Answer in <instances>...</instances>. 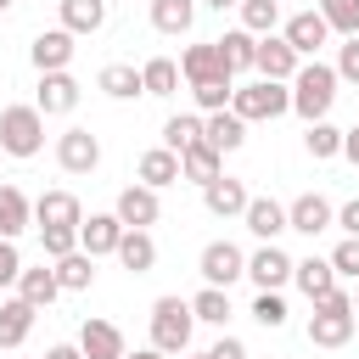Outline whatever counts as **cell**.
<instances>
[{"label": "cell", "mask_w": 359, "mask_h": 359, "mask_svg": "<svg viewBox=\"0 0 359 359\" xmlns=\"http://www.w3.org/2000/svg\"><path fill=\"white\" fill-rule=\"evenodd\" d=\"M353 314H359V286H353Z\"/></svg>", "instance_id": "54"}, {"label": "cell", "mask_w": 359, "mask_h": 359, "mask_svg": "<svg viewBox=\"0 0 359 359\" xmlns=\"http://www.w3.org/2000/svg\"><path fill=\"white\" fill-rule=\"evenodd\" d=\"M208 359H247V342H241V337H219V342L208 348Z\"/></svg>", "instance_id": "46"}, {"label": "cell", "mask_w": 359, "mask_h": 359, "mask_svg": "<svg viewBox=\"0 0 359 359\" xmlns=\"http://www.w3.org/2000/svg\"><path fill=\"white\" fill-rule=\"evenodd\" d=\"M180 359H208V353H191V348H185V353H180Z\"/></svg>", "instance_id": "52"}, {"label": "cell", "mask_w": 359, "mask_h": 359, "mask_svg": "<svg viewBox=\"0 0 359 359\" xmlns=\"http://www.w3.org/2000/svg\"><path fill=\"white\" fill-rule=\"evenodd\" d=\"M34 224H84V208L73 191H39L34 196Z\"/></svg>", "instance_id": "23"}, {"label": "cell", "mask_w": 359, "mask_h": 359, "mask_svg": "<svg viewBox=\"0 0 359 359\" xmlns=\"http://www.w3.org/2000/svg\"><path fill=\"white\" fill-rule=\"evenodd\" d=\"M331 264H337V280H359V236H342L331 247Z\"/></svg>", "instance_id": "43"}, {"label": "cell", "mask_w": 359, "mask_h": 359, "mask_svg": "<svg viewBox=\"0 0 359 359\" xmlns=\"http://www.w3.org/2000/svg\"><path fill=\"white\" fill-rule=\"evenodd\" d=\"M331 67H337L342 84H359V34H348V39L337 45V62H331Z\"/></svg>", "instance_id": "44"}, {"label": "cell", "mask_w": 359, "mask_h": 359, "mask_svg": "<svg viewBox=\"0 0 359 359\" xmlns=\"http://www.w3.org/2000/svg\"><path fill=\"white\" fill-rule=\"evenodd\" d=\"M191 325H196L191 297H157L151 303V348H163L168 359H180L191 348Z\"/></svg>", "instance_id": "3"}, {"label": "cell", "mask_w": 359, "mask_h": 359, "mask_svg": "<svg viewBox=\"0 0 359 359\" xmlns=\"http://www.w3.org/2000/svg\"><path fill=\"white\" fill-rule=\"evenodd\" d=\"M337 84H342V79H337V67H331V62H320V56H314V62H303V67L292 73V112H297L303 123L325 118V112H331V101H337Z\"/></svg>", "instance_id": "1"}, {"label": "cell", "mask_w": 359, "mask_h": 359, "mask_svg": "<svg viewBox=\"0 0 359 359\" xmlns=\"http://www.w3.org/2000/svg\"><path fill=\"white\" fill-rule=\"evenodd\" d=\"M286 219H292V230H297V236H320V230H331V224H337V208H331L320 191H303V196H292V202H286Z\"/></svg>", "instance_id": "14"}, {"label": "cell", "mask_w": 359, "mask_h": 359, "mask_svg": "<svg viewBox=\"0 0 359 359\" xmlns=\"http://www.w3.org/2000/svg\"><path fill=\"white\" fill-rule=\"evenodd\" d=\"M34 303L28 297H11V303H0V348H22L28 342V331H34Z\"/></svg>", "instance_id": "24"}, {"label": "cell", "mask_w": 359, "mask_h": 359, "mask_svg": "<svg viewBox=\"0 0 359 359\" xmlns=\"http://www.w3.org/2000/svg\"><path fill=\"white\" fill-rule=\"evenodd\" d=\"M230 112H236V118H247V123L280 118V112H292V84H280V79H252V84H236Z\"/></svg>", "instance_id": "5"}, {"label": "cell", "mask_w": 359, "mask_h": 359, "mask_svg": "<svg viewBox=\"0 0 359 359\" xmlns=\"http://www.w3.org/2000/svg\"><path fill=\"white\" fill-rule=\"evenodd\" d=\"M34 107H39L45 118H62V112H73V107H79V79H73L67 67H56V73H39Z\"/></svg>", "instance_id": "10"}, {"label": "cell", "mask_w": 359, "mask_h": 359, "mask_svg": "<svg viewBox=\"0 0 359 359\" xmlns=\"http://www.w3.org/2000/svg\"><path fill=\"white\" fill-rule=\"evenodd\" d=\"M107 6H112V0H107Z\"/></svg>", "instance_id": "55"}, {"label": "cell", "mask_w": 359, "mask_h": 359, "mask_svg": "<svg viewBox=\"0 0 359 359\" xmlns=\"http://www.w3.org/2000/svg\"><path fill=\"white\" fill-rule=\"evenodd\" d=\"M342 157H348V163H359V123L342 135Z\"/></svg>", "instance_id": "49"}, {"label": "cell", "mask_w": 359, "mask_h": 359, "mask_svg": "<svg viewBox=\"0 0 359 359\" xmlns=\"http://www.w3.org/2000/svg\"><path fill=\"white\" fill-rule=\"evenodd\" d=\"M17 297H28L34 309H50V303L62 297L56 269H45V264H39V269H22V275H17Z\"/></svg>", "instance_id": "28"}, {"label": "cell", "mask_w": 359, "mask_h": 359, "mask_svg": "<svg viewBox=\"0 0 359 359\" xmlns=\"http://www.w3.org/2000/svg\"><path fill=\"white\" fill-rule=\"evenodd\" d=\"M342 135H348V129H337V123L314 118V123L303 129V151H309L314 163H325V157H342Z\"/></svg>", "instance_id": "33"}, {"label": "cell", "mask_w": 359, "mask_h": 359, "mask_svg": "<svg viewBox=\"0 0 359 359\" xmlns=\"http://www.w3.org/2000/svg\"><path fill=\"white\" fill-rule=\"evenodd\" d=\"M191 95H196V107H202V112H224V107H230V95H236V79H213V84H191Z\"/></svg>", "instance_id": "42"}, {"label": "cell", "mask_w": 359, "mask_h": 359, "mask_svg": "<svg viewBox=\"0 0 359 359\" xmlns=\"http://www.w3.org/2000/svg\"><path fill=\"white\" fill-rule=\"evenodd\" d=\"M280 34H286V45H292L297 56H314L320 45H331V22L320 17V6H314V11H297V17H286V28H280Z\"/></svg>", "instance_id": "15"}, {"label": "cell", "mask_w": 359, "mask_h": 359, "mask_svg": "<svg viewBox=\"0 0 359 359\" xmlns=\"http://www.w3.org/2000/svg\"><path fill=\"white\" fill-rule=\"evenodd\" d=\"M353 325H359V314H353V292L337 286L331 297L314 303V314H309V342H314V348H348Z\"/></svg>", "instance_id": "2"}, {"label": "cell", "mask_w": 359, "mask_h": 359, "mask_svg": "<svg viewBox=\"0 0 359 359\" xmlns=\"http://www.w3.org/2000/svg\"><path fill=\"white\" fill-rule=\"evenodd\" d=\"M107 0H62V28L67 34H101Z\"/></svg>", "instance_id": "31"}, {"label": "cell", "mask_w": 359, "mask_h": 359, "mask_svg": "<svg viewBox=\"0 0 359 359\" xmlns=\"http://www.w3.org/2000/svg\"><path fill=\"white\" fill-rule=\"evenodd\" d=\"M202 140L219 146V151H236V146L247 140V118H236L230 107H224V112H208V118H202Z\"/></svg>", "instance_id": "25"}, {"label": "cell", "mask_w": 359, "mask_h": 359, "mask_svg": "<svg viewBox=\"0 0 359 359\" xmlns=\"http://www.w3.org/2000/svg\"><path fill=\"white\" fill-rule=\"evenodd\" d=\"M208 11H230V6H241V0H202Z\"/></svg>", "instance_id": "51"}, {"label": "cell", "mask_w": 359, "mask_h": 359, "mask_svg": "<svg viewBox=\"0 0 359 359\" xmlns=\"http://www.w3.org/2000/svg\"><path fill=\"white\" fill-rule=\"evenodd\" d=\"M17 275H22V252H17V241H11V236H0V292H6V286H17Z\"/></svg>", "instance_id": "45"}, {"label": "cell", "mask_w": 359, "mask_h": 359, "mask_svg": "<svg viewBox=\"0 0 359 359\" xmlns=\"http://www.w3.org/2000/svg\"><path fill=\"white\" fill-rule=\"evenodd\" d=\"M247 202H252V191H247L241 180H230V174H219V180L202 185V208H208L213 219H241Z\"/></svg>", "instance_id": "12"}, {"label": "cell", "mask_w": 359, "mask_h": 359, "mask_svg": "<svg viewBox=\"0 0 359 359\" xmlns=\"http://www.w3.org/2000/svg\"><path fill=\"white\" fill-rule=\"evenodd\" d=\"M34 230H39V247H45L50 264L67 258V252H79V224H34Z\"/></svg>", "instance_id": "38"}, {"label": "cell", "mask_w": 359, "mask_h": 359, "mask_svg": "<svg viewBox=\"0 0 359 359\" xmlns=\"http://www.w3.org/2000/svg\"><path fill=\"white\" fill-rule=\"evenodd\" d=\"M140 79H146V95H174L185 73H180V62H174V56H151V62L140 67Z\"/></svg>", "instance_id": "36"}, {"label": "cell", "mask_w": 359, "mask_h": 359, "mask_svg": "<svg viewBox=\"0 0 359 359\" xmlns=\"http://www.w3.org/2000/svg\"><path fill=\"white\" fill-rule=\"evenodd\" d=\"M303 67V56L286 45V34H258V79H280V84H292V73Z\"/></svg>", "instance_id": "9"}, {"label": "cell", "mask_w": 359, "mask_h": 359, "mask_svg": "<svg viewBox=\"0 0 359 359\" xmlns=\"http://www.w3.org/2000/svg\"><path fill=\"white\" fill-rule=\"evenodd\" d=\"M11 6H17V0H0V17H6V11H11Z\"/></svg>", "instance_id": "53"}, {"label": "cell", "mask_w": 359, "mask_h": 359, "mask_svg": "<svg viewBox=\"0 0 359 359\" xmlns=\"http://www.w3.org/2000/svg\"><path fill=\"white\" fill-rule=\"evenodd\" d=\"M95 90L112 95V101H135V95H146V79H140L135 62H107L101 79H95Z\"/></svg>", "instance_id": "22"}, {"label": "cell", "mask_w": 359, "mask_h": 359, "mask_svg": "<svg viewBox=\"0 0 359 359\" xmlns=\"http://www.w3.org/2000/svg\"><path fill=\"white\" fill-rule=\"evenodd\" d=\"M320 17L331 22V34H359V0H320Z\"/></svg>", "instance_id": "40"}, {"label": "cell", "mask_w": 359, "mask_h": 359, "mask_svg": "<svg viewBox=\"0 0 359 359\" xmlns=\"http://www.w3.org/2000/svg\"><path fill=\"white\" fill-rule=\"evenodd\" d=\"M196 269H202V280H208V286H230V280H241V275H247V252H241L236 241H208V247H202V258H196Z\"/></svg>", "instance_id": "6"}, {"label": "cell", "mask_w": 359, "mask_h": 359, "mask_svg": "<svg viewBox=\"0 0 359 359\" xmlns=\"http://www.w3.org/2000/svg\"><path fill=\"white\" fill-rule=\"evenodd\" d=\"M28 224H34V202H28L17 185H0V236H11V241H17Z\"/></svg>", "instance_id": "29"}, {"label": "cell", "mask_w": 359, "mask_h": 359, "mask_svg": "<svg viewBox=\"0 0 359 359\" xmlns=\"http://www.w3.org/2000/svg\"><path fill=\"white\" fill-rule=\"evenodd\" d=\"M286 314H292V309H286V297H280V292H258V297H252V320H258L264 331H280V325H286Z\"/></svg>", "instance_id": "41"}, {"label": "cell", "mask_w": 359, "mask_h": 359, "mask_svg": "<svg viewBox=\"0 0 359 359\" xmlns=\"http://www.w3.org/2000/svg\"><path fill=\"white\" fill-rule=\"evenodd\" d=\"M123 219L118 213H90L84 224H79V247L90 252V258H107V252H118V241H123Z\"/></svg>", "instance_id": "16"}, {"label": "cell", "mask_w": 359, "mask_h": 359, "mask_svg": "<svg viewBox=\"0 0 359 359\" xmlns=\"http://www.w3.org/2000/svg\"><path fill=\"white\" fill-rule=\"evenodd\" d=\"M191 314H196L202 325H224L236 309H230V292H224V286H208V280H202V292L191 297Z\"/></svg>", "instance_id": "34"}, {"label": "cell", "mask_w": 359, "mask_h": 359, "mask_svg": "<svg viewBox=\"0 0 359 359\" xmlns=\"http://www.w3.org/2000/svg\"><path fill=\"white\" fill-rule=\"evenodd\" d=\"M196 0H151V28L157 34H191Z\"/></svg>", "instance_id": "32"}, {"label": "cell", "mask_w": 359, "mask_h": 359, "mask_svg": "<svg viewBox=\"0 0 359 359\" xmlns=\"http://www.w3.org/2000/svg\"><path fill=\"white\" fill-rule=\"evenodd\" d=\"M180 174H185V180H196V185H208V180H219V174H224V151H219V146H208V140H196L191 151H180Z\"/></svg>", "instance_id": "26"}, {"label": "cell", "mask_w": 359, "mask_h": 359, "mask_svg": "<svg viewBox=\"0 0 359 359\" xmlns=\"http://www.w3.org/2000/svg\"><path fill=\"white\" fill-rule=\"evenodd\" d=\"M202 140V118H191V112H174L168 123H163V146L168 151H191Z\"/></svg>", "instance_id": "37"}, {"label": "cell", "mask_w": 359, "mask_h": 359, "mask_svg": "<svg viewBox=\"0 0 359 359\" xmlns=\"http://www.w3.org/2000/svg\"><path fill=\"white\" fill-rule=\"evenodd\" d=\"M50 269H56L62 292H90V286H95V258H90L84 247H79V252H67V258H56Z\"/></svg>", "instance_id": "30"}, {"label": "cell", "mask_w": 359, "mask_h": 359, "mask_svg": "<svg viewBox=\"0 0 359 359\" xmlns=\"http://www.w3.org/2000/svg\"><path fill=\"white\" fill-rule=\"evenodd\" d=\"M292 269H297V258H286L275 241H264V247L247 258V280H252L258 292H280V286L292 280Z\"/></svg>", "instance_id": "8"}, {"label": "cell", "mask_w": 359, "mask_h": 359, "mask_svg": "<svg viewBox=\"0 0 359 359\" xmlns=\"http://www.w3.org/2000/svg\"><path fill=\"white\" fill-rule=\"evenodd\" d=\"M45 146V112L34 101H17L0 112V151L6 157H39Z\"/></svg>", "instance_id": "4"}, {"label": "cell", "mask_w": 359, "mask_h": 359, "mask_svg": "<svg viewBox=\"0 0 359 359\" xmlns=\"http://www.w3.org/2000/svg\"><path fill=\"white\" fill-rule=\"evenodd\" d=\"M135 174H140V185H151V191H163V185H180V180H185V174H180V151H168V146L140 151Z\"/></svg>", "instance_id": "19"}, {"label": "cell", "mask_w": 359, "mask_h": 359, "mask_svg": "<svg viewBox=\"0 0 359 359\" xmlns=\"http://www.w3.org/2000/svg\"><path fill=\"white\" fill-rule=\"evenodd\" d=\"M292 280H297V292H303L309 303H320V297L337 292V264H331V258H297Z\"/></svg>", "instance_id": "21"}, {"label": "cell", "mask_w": 359, "mask_h": 359, "mask_svg": "<svg viewBox=\"0 0 359 359\" xmlns=\"http://www.w3.org/2000/svg\"><path fill=\"white\" fill-rule=\"evenodd\" d=\"M112 213H118V219H123L129 230H146V224H157L163 202H157V191H151V185H140V180H135V185H123V191H118Z\"/></svg>", "instance_id": "13"}, {"label": "cell", "mask_w": 359, "mask_h": 359, "mask_svg": "<svg viewBox=\"0 0 359 359\" xmlns=\"http://www.w3.org/2000/svg\"><path fill=\"white\" fill-rule=\"evenodd\" d=\"M275 22H280L275 0H241V28L247 34H275Z\"/></svg>", "instance_id": "39"}, {"label": "cell", "mask_w": 359, "mask_h": 359, "mask_svg": "<svg viewBox=\"0 0 359 359\" xmlns=\"http://www.w3.org/2000/svg\"><path fill=\"white\" fill-rule=\"evenodd\" d=\"M79 34H67V28H45V34H34V45H28V56H34V67L39 73H56V67H67L73 62V45Z\"/></svg>", "instance_id": "17"}, {"label": "cell", "mask_w": 359, "mask_h": 359, "mask_svg": "<svg viewBox=\"0 0 359 359\" xmlns=\"http://www.w3.org/2000/svg\"><path fill=\"white\" fill-rule=\"evenodd\" d=\"M219 45H224V62H230V73H247V67H258V34H247V28H230Z\"/></svg>", "instance_id": "35"}, {"label": "cell", "mask_w": 359, "mask_h": 359, "mask_svg": "<svg viewBox=\"0 0 359 359\" xmlns=\"http://www.w3.org/2000/svg\"><path fill=\"white\" fill-rule=\"evenodd\" d=\"M123 359H168L163 348H135V353H123Z\"/></svg>", "instance_id": "50"}, {"label": "cell", "mask_w": 359, "mask_h": 359, "mask_svg": "<svg viewBox=\"0 0 359 359\" xmlns=\"http://www.w3.org/2000/svg\"><path fill=\"white\" fill-rule=\"evenodd\" d=\"M241 219H247V230H252L258 241H275L280 230H292V219H286V202H275V196H252Z\"/></svg>", "instance_id": "20"}, {"label": "cell", "mask_w": 359, "mask_h": 359, "mask_svg": "<svg viewBox=\"0 0 359 359\" xmlns=\"http://www.w3.org/2000/svg\"><path fill=\"white\" fill-rule=\"evenodd\" d=\"M79 348H84V359H123L129 353L123 348V331L112 320H84L79 325Z\"/></svg>", "instance_id": "18"}, {"label": "cell", "mask_w": 359, "mask_h": 359, "mask_svg": "<svg viewBox=\"0 0 359 359\" xmlns=\"http://www.w3.org/2000/svg\"><path fill=\"white\" fill-rule=\"evenodd\" d=\"M337 224H342V236H359V196L337 208Z\"/></svg>", "instance_id": "47"}, {"label": "cell", "mask_w": 359, "mask_h": 359, "mask_svg": "<svg viewBox=\"0 0 359 359\" xmlns=\"http://www.w3.org/2000/svg\"><path fill=\"white\" fill-rule=\"evenodd\" d=\"M129 275H151V264H157V241L146 236V230H123V241H118V252H112Z\"/></svg>", "instance_id": "27"}, {"label": "cell", "mask_w": 359, "mask_h": 359, "mask_svg": "<svg viewBox=\"0 0 359 359\" xmlns=\"http://www.w3.org/2000/svg\"><path fill=\"white\" fill-rule=\"evenodd\" d=\"M180 73H185L191 84H213V79H236V73H230V62H224V45H219V39H202V45H185V56H180Z\"/></svg>", "instance_id": "7"}, {"label": "cell", "mask_w": 359, "mask_h": 359, "mask_svg": "<svg viewBox=\"0 0 359 359\" xmlns=\"http://www.w3.org/2000/svg\"><path fill=\"white\" fill-rule=\"evenodd\" d=\"M56 163H62V174H90L101 163V140L90 129H62L56 135Z\"/></svg>", "instance_id": "11"}, {"label": "cell", "mask_w": 359, "mask_h": 359, "mask_svg": "<svg viewBox=\"0 0 359 359\" xmlns=\"http://www.w3.org/2000/svg\"><path fill=\"white\" fill-rule=\"evenodd\" d=\"M45 359H84V348H79V342H56Z\"/></svg>", "instance_id": "48"}]
</instances>
